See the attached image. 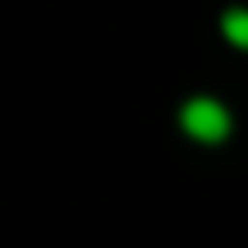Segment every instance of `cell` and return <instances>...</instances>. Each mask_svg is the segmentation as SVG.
I'll list each match as a JSON object with an SVG mask.
<instances>
[{"mask_svg": "<svg viewBox=\"0 0 248 248\" xmlns=\"http://www.w3.org/2000/svg\"><path fill=\"white\" fill-rule=\"evenodd\" d=\"M179 124H184V133L198 138V142H221L225 133H230V115H225V106L212 101V97H193L184 106V115H179Z\"/></svg>", "mask_w": 248, "mask_h": 248, "instance_id": "cell-1", "label": "cell"}, {"mask_svg": "<svg viewBox=\"0 0 248 248\" xmlns=\"http://www.w3.org/2000/svg\"><path fill=\"white\" fill-rule=\"evenodd\" d=\"M225 37L234 46H248V9H230L225 14Z\"/></svg>", "mask_w": 248, "mask_h": 248, "instance_id": "cell-2", "label": "cell"}]
</instances>
